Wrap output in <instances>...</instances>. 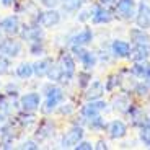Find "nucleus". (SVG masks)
<instances>
[{
	"label": "nucleus",
	"mask_w": 150,
	"mask_h": 150,
	"mask_svg": "<svg viewBox=\"0 0 150 150\" xmlns=\"http://www.w3.org/2000/svg\"><path fill=\"white\" fill-rule=\"evenodd\" d=\"M39 106H41V95L36 91H30V93H25L20 96V108L23 111L34 112L39 109Z\"/></svg>",
	"instance_id": "nucleus-7"
},
{
	"label": "nucleus",
	"mask_w": 150,
	"mask_h": 150,
	"mask_svg": "<svg viewBox=\"0 0 150 150\" xmlns=\"http://www.w3.org/2000/svg\"><path fill=\"white\" fill-rule=\"evenodd\" d=\"M10 70H11L10 57L4 56V54H0V75H7Z\"/></svg>",
	"instance_id": "nucleus-29"
},
{
	"label": "nucleus",
	"mask_w": 150,
	"mask_h": 150,
	"mask_svg": "<svg viewBox=\"0 0 150 150\" xmlns=\"http://www.w3.org/2000/svg\"><path fill=\"white\" fill-rule=\"evenodd\" d=\"M111 51L116 57H129L131 56V44L122 39H116L111 44Z\"/></svg>",
	"instance_id": "nucleus-17"
},
{
	"label": "nucleus",
	"mask_w": 150,
	"mask_h": 150,
	"mask_svg": "<svg viewBox=\"0 0 150 150\" xmlns=\"http://www.w3.org/2000/svg\"><path fill=\"white\" fill-rule=\"evenodd\" d=\"M90 11H91V21H93L95 25H105V23H109L112 20L111 10H108V8L101 4L95 5Z\"/></svg>",
	"instance_id": "nucleus-10"
},
{
	"label": "nucleus",
	"mask_w": 150,
	"mask_h": 150,
	"mask_svg": "<svg viewBox=\"0 0 150 150\" xmlns=\"http://www.w3.org/2000/svg\"><path fill=\"white\" fill-rule=\"evenodd\" d=\"M8 122H10V121L7 119V114H4V112H0V132H2V129H4Z\"/></svg>",
	"instance_id": "nucleus-39"
},
{
	"label": "nucleus",
	"mask_w": 150,
	"mask_h": 150,
	"mask_svg": "<svg viewBox=\"0 0 150 150\" xmlns=\"http://www.w3.org/2000/svg\"><path fill=\"white\" fill-rule=\"evenodd\" d=\"M44 41H36L30 44V52L31 56H42L44 54Z\"/></svg>",
	"instance_id": "nucleus-30"
},
{
	"label": "nucleus",
	"mask_w": 150,
	"mask_h": 150,
	"mask_svg": "<svg viewBox=\"0 0 150 150\" xmlns=\"http://www.w3.org/2000/svg\"><path fill=\"white\" fill-rule=\"evenodd\" d=\"M100 4H101V5H106V7H109V5H114V7H116L117 0H100Z\"/></svg>",
	"instance_id": "nucleus-41"
},
{
	"label": "nucleus",
	"mask_w": 150,
	"mask_h": 150,
	"mask_svg": "<svg viewBox=\"0 0 150 150\" xmlns=\"http://www.w3.org/2000/svg\"><path fill=\"white\" fill-rule=\"evenodd\" d=\"M75 111V108H74V105H70V103H67V105H60V106H57V112L59 114H62V116H69V114H72V112Z\"/></svg>",
	"instance_id": "nucleus-34"
},
{
	"label": "nucleus",
	"mask_w": 150,
	"mask_h": 150,
	"mask_svg": "<svg viewBox=\"0 0 150 150\" xmlns=\"http://www.w3.org/2000/svg\"><path fill=\"white\" fill-rule=\"evenodd\" d=\"M91 39H93L91 28H83L75 36H72L70 41H72V46H86L88 42H91Z\"/></svg>",
	"instance_id": "nucleus-16"
},
{
	"label": "nucleus",
	"mask_w": 150,
	"mask_h": 150,
	"mask_svg": "<svg viewBox=\"0 0 150 150\" xmlns=\"http://www.w3.org/2000/svg\"><path fill=\"white\" fill-rule=\"evenodd\" d=\"M135 23H137V26L142 28V30L150 28V7L147 4H144V2L139 5V8H137Z\"/></svg>",
	"instance_id": "nucleus-12"
},
{
	"label": "nucleus",
	"mask_w": 150,
	"mask_h": 150,
	"mask_svg": "<svg viewBox=\"0 0 150 150\" xmlns=\"http://www.w3.org/2000/svg\"><path fill=\"white\" fill-rule=\"evenodd\" d=\"M88 18H91V11L90 10H83L82 13H80V16H79L80 21H86Z\"/></svg>",
	"instance_id": "nucleus-40"
},
{
	"label": "nucleus",
	"mask_w": 150,
	"mask_h": 150,
	"mask_svg": "<svg viewBox=\"0 0 150 150\" xmlns=\"http://www.w3.org/2000/svg\"><path fill=\"white\" fill-rule=\"evenodd\" d=\"M88 127L93 129V131H101V129L106 127V124H105V121H103V117L98 114V116L88 117Z\"/></svg>",
	"instance_id": "nucleus-26"
},
{
	"label": "nucleus",
	"mask_w": 150,
	"mask_h": 150,
	"mask_svg": "<svg viewBox=\"0 0 150 150\" xmlns=\"http://www.w3.org/2000/svg\"><path fill=\"white\" fill-rule=\"evenodd\" d=\"M41 4L44 5L46 8H54L56 5L60 4V0H41Z\"/></svg>",
	"instance_id": "nucleus-38"
},
{
	"label": "nucleus",
	"mask_w": 150,
	"mask_h": 150,
	"mask_svg": "<svg viewBox=\"0 0 150 150\" xmlns=\"http://www.w3.org/2000/svg\"><path fill=\"white\" fill-rule=\"evenodd\" d=\"M131 108V101L127 100V96H117L114 100V109H119V111H127Z\"/></svg>",
	"instance_id": "nucleus-28"
},
{
	"label": "nucleus",
	"mask_w": 150,
	"mask_h": 150,
	"mask_svg": "<svg viewBox=\"0 0 150 150\" xmlns=\"http://www.w3.org/2000/svg\"><path fill=\"white\" fill-rule=\"evenodd\" d=\"M52 64V60L49 59V57H44V59H39L38 62L33 64V72L36 75L38 79H44L47 77V72H49V67Z\"/></svg>",
	"instance_id": "nucleus-19"
},
{
	"label": "nucleus",
	"mask_w": 150,
	"mask_h": 150,
	"mask_svg": "<svg viewBox=\"0 0 150 150\" xmlns=\"http://www.w3.org/2000/svg\"><path fill=\"white\" fill-rule=\"evenodd\" d=\"M134 8H135V0H117L116 4V11L122 18H132L135 15Z\"/></svg>",
	"instance_id": "nucleus-15"
},
{
	"label": "nucleus",
	"mask_w": 150,
	"mask_h": 150,
	"mask_svg": "<svg viewBox=\"0 0 150 150\" xmlns=\"http://www.w3.org/2000/svg\"><path fill=\"white\" fill-rule=\"evenodd\" d=\"M135 93L139 95V96H145L149 93V85L147 83H139V85L135 86Z\"/></svg>",
	"instance_id": "nucleus-36"
},
{
	"label": "nucleus",
	"mask_w": 150,
	"mask_h": 150,
	"mask_svg": "<svg viewBox=\"0 0 150 150\" xmlns=\"http://www.w3.org/2000/svg\"><path fill=\"white\" fill-rule=\"evenodd\" d=\"M0 4L4 5V7H11V5L15 4V0H0Z\"/></svg>",
	"instance_id": "nucleus-43"
},
{
	"label": "nucleus",
	"mask_w": 150,
	"mask_h": 150,
	"mask_svg": "<svg viewBox=\"0 0 150 150\" xmlns=\"http://www.w3.org/2000/svg\"><path fill=\"white\" fill-rule=\"evenodd\" d=\"M23 51V44L18 39H13V38H7V39H2L0 42V54H4L7 57H16L20 56Z\"/></svg>",
	"instance_id": "nucleus-8"
},
{
	"label": "nucleus",
	"mask_w": 150,
	"mask_h": 150,
	"mask_svg": "<svg viewBox=\"0 0 150 150\" xmlns=\"http://www.w3.org/2000/svg\"><path fill=\"white\" fill-rule=\"evenodd\" d=\"M75 149H77V150H91V149H93V145H91L90 142H86V140L82 139L77 145H75Z\"/></svg>",
	"instance_id": "nucleus-37"
},
{
	"label": "nucleus",
	"mask_w": 150,
	"mask_h": 150,
	"mask_svg": "<svg viewBox=\"0 0 150 150\" xmlns=\"http://www.w3.org/2000/svg\"><path fill=\"white\" fill-rule=\"evenodd\" d=\"M129 36H131L132 42H135V44H149L150 42V34L145 33V30H142V28H134V30H131Z\"/></svg>",
	"instance_id": "nucleus-21"
},
{
	"label": "nucleus",
	"mask_w": 150,
	"mask_h": 150,
	"mask_svg": "<svg viewBox=\"0 0 150 150\" xmlns=\"http://www.w3.org/2000/svg\"><path fill=\"white\" fill-rule=\"evenodd\" d=\"M131 72L135 75V77H139V79H144L147 80L150 77V64H147V62H137V64H134V67L131 69Z\"/></svg>",
	"instance_id": "nucleus-22"
},
{
	"label": "nucleus",
	"mask_w": 150,
	"mask_h": 150,
	"mask_svg": "<svg viewBox=\"0 0 150 150\" xmlns=\"http://www.w3.org/2000/svg\"><path fill=\"white\" fill-rule=\"evenodd\" d=\"M42 93L46 95V101H44V106H42V112L44 114H49L54 109H57V106L64 101V98H65V91L60 86L54 85L52 82L46 83L42 86Z\"/></svg>",
	"instance_id": "nucleus-1"
},
{
	"label": "nucleus",
	"mask_w": 150,
	"mask_h": 150,
	"mask_svg": "<svg viewBox=\"0 0 150 150\" xmlns=\"http://www.w3.org/2000/svg\"><path fill=\"white\" fill-rule=\"evenodd\" d=\"M83 139V129L80 126H74L72 129H69L62 139H60V147L62 149H75V145Z\"/></svg>",
	"instance_id": "nucleus-5"
},
{
	"label": "nucleus",
	"mask_w": 150,
	"mask_h": 150,
	"mask_svg": "<svg viewBox=\"0 0 150 150\" xmlns=\"http://www.w3.org/2000/svg\"><path fill=\"white\" fill-rule=\"evenodd\" d=\"M20 149H31V150H36V149H39V142H38L36 139L25 140V142H21V145H20Z\"/></svg>",
	"instance_id": "nucleus-35"
},
{
	"label": "nucleus",
	"mask_w": 150,
	"mask_h": 150,
	"mask_svg": "<svg viewBox=\"0 0 150 150\" xmlns=\"http://www.w3.org/2000/svg\"><path fill=\"white\" fill-rule=\"evenodd\" d=\"M2 39H4V33H2V30H0V42H2Z\"/></svg>",
	"instance_id": "nucleus-44"
},
{
	"label": "nucleus",
	"mask_w": 150,
	"mask_h": 150,
	"mask_svg": "<svg viewBox=\"0 0 150 150\" xmlns=\"http://www.w3.org/2000/svg\"><path fill=\"white\" fill-rule=\"evenodd\" d=\"M34 23H38L41 28L47 30V28H52L56 25L60 23V13L54 8H47L44 11H39L36 13V18H34Z\"/></svg>",
	"instance_id": "nucleus-2"
},
{
	"label": "nucleus",
	"mask_w": 150,
	"mask_h": 150,
	"mask_svg": "<svg viewBox=\"0 0 150 150\" xmlns=\"http://www.w3.org/2000/svg\"><path fill=\"white\" fill-rule=\"evenodd\" d=\"M0 30L7 36H16L20 34L21 30V21H20L18 15H8L0 20Z\"/></svg>",
	"instance_id": "nucleus-4"
},
{
	"label": "nucleus",
	"mask_w": 150,
	"mask_h": 150,
	"mask_svg": "<svg viewBox=\"0 0 150 150\" xmlns=\"http://www.w3.org/2000/svg\"><path fill=\"white\" fill-rule=\"evenodd\" d=\"M72 52L79 57L80 64H82L86 70H90V69H93L95 65H96V60H98L96 54L91 52V51H86L83 46H72Z\"/></svg>",
	"instance_id": "nucleus-6"
},
{
	"label": "nucleus",
	"mask_w": 150,
	"mask_h": 150,
	"mask_svg": "<svg viewBox=\"0 0 150 150\" xmlns=\"http://www.w3.org/2000/svg\"><path fill=\"white\" fill-rule=\"evenodd\" d=\"M18 124L21 127H31L33 124H36V116H34L33 112H28V111H23V114H20L16 117Z\"/></svg>",
	"instance_id": "nucleus-24"
},
{
	"label": "nucleus",
	"mask_w": 150,
	"mask_h": 150,
	"mask_svg": "<svg viewBox=\"0 0 150 150\" xmlns=\"http://www.w3.org/2000/svg\"><path fill=\"white\" fill-rule=\"evenodd\" d=\"M15 74H16V77H18V79H21V80L31 79V77L34 75L33 64H30V62H21V64L15 69Z\"/></svg>",
	"instance_id": "nucleus-23"
},
{
	"label": "nucleus",
	"mask_w": 150,
	"mask_h": 150,
	"mask_svg": "<svg viewBox=\"0 0 150 150\" xmlns=\"http://www.w3.org/2000/svg\"><path fill=\"white\" fill-rule=\"evenodd\" d=\"M147 80H150V77H149V79H147Z\"/></svg>",
	"instance_id": "nucleus-45"
},
{
	"label": "nucleus",
	"mask_w": 150,
	"mask_h": 150,
	"mask_svg": "<svg viewBox=\"0 0 150 150\" xmlns=\"http://www.w3.org/2000/svg\"><path fill=\"white\" fill-rule=\"evenodd\" d=\"M131 54H132V59H134L135 62L147 60L150 57V42L149 44H135L134 51L131 49Z\"/></svg>",
	"instance_id": "nucleus-20"
},
{
	"label": "nucleus",
	"mask_w": 150,
	"mask_h": 150,
	"mask_svg": "<svg viewBox=\"0 0 150 150\" xmlns=\"http://www.w3.org/2000/svg\"><path fill=\"white\" fill-rule=\"evenodd\" d=\"M90 80H91V74L88 70L79 72V86L80 88H86V86L90 85Z\"/></svg>",
	"instance_id": "nucleus-31"
},
{
	"label": "nucleus",
	"mask_w": 150,
	"mask_h": 150,
	"mask_svg": "<svg viewBox=\"0 0 150 150\" xmlns=\"http://www.w3.org/2000/svg\"><path fill=\"white\" fill-rule=\"evenodd\" d=\"M42 30L44 28H41L38 23H33V25H28V26L21 28L20 34H21L23 41H26L28 44H31V42H36V41H42V38H44Z\"/></svg>",
	"instance_id": "nucleus-9"
},
{
	"label": "nucleus",
	"mask_w": 150,
	"mask_h": 150,
	"mask_svg": "<svg viewBox=\"0 0 150 150\" xmlns=\"http://www.w3.org/2000/svg\"><path fill=\"white\" fill-rule=\"evenodd\" d=\"M47 79L51 82H60V79H62V69H60L59 62H52L51 64L49 72H47Z\"/></svg>",
	"instance_id": "nucleus-25"
},
{
	"label": "nucleus",
	"mask_w": 150,
	"mask_h": 150,
	"mask_svg": "<svg viewBox=\"0 0 150 150\" xmlns=\"http://www.w3.org/2000/svg\"><path fill=\"white\" fill-rule=\"evenodd\" d=\"M140 140H142L147 147H150V124L142 126V129H140Z\"/></svg>",
	"instance_id": "nucleus-32"
},
{
	"label": "nucleus",
	"mask_w": 150,
	"mask_h": 150,
	"mask_svg": "<svg viewBox=\"0 0 150 150\" xmlns=\"http://www.w3.org/2000/svg\"><path fill=\"white\" fill-rule=\"evenodd\" d=\"M105 93V85L101 82H93L88 85L86 88V93H85V98L88 101H93V100H100Z\"/></svg>",
	"instance_id": "nucleus-18"
},
{
	"label": "nucleus",
	"mask_w": 150,
	"mask_h": 150,
	"mask_svg": "<svg viewBox=\"0 0 150 150\" xmlns=\"http://www.w3.org/2000/svg\"><path fill=\"white\" fill-rule=\"evenodd\" d=\"M93 149H100V150H103V149H108V145H106V142H103V140H100V142L96 144V147H93Z\"/></svg>",
	"instance_id": "nucleus-42"
},
{
	"label": "nucleus",
	"mask_w": 150,
	"mask_h": 150,
	"mask_svg": "<svg viewBox=\"0 0 150 150\" xmlns=\"http://www.w3.org/2000/svg\"><path fill=\"white\" fill-rule=\"evenodd\" d=\"M60 4H62V8L65 11H77L82 7L83 0H60Z\"/></svg>",
	"instance_id": "nucleus-27"
},
{
	"label": "nucleus",
	"mask_w": 150,
	"mask_h": 150,
	"mask_svg": "<svg viewBox=\"0 0 150 150\" xmlns=\"http://www.w3.org/2000/svg\"><path fill=\"white\" fill-rule=\"evenodd\" d=\"M106 131H108L109 137L111 139H122L124 135L127 134V127L122 121H111V122L106 126Z\"/></svg>",
	"instance_id": "nucleus-14"
},
{
	"label": "nucleus",
	"mask_w": 150,
	"mask_h": 150,
	"mask_svg": "<svg viewBox=\"0 0 150 150\" xmlns=\"http://www.w3.org/2000/svg\"><path fill=\"white\" fill-rule=\"evenodd\" d=\"M54 129H56V126H54L52 121L51 119H42L36 127V140L41 142V140L51 139V137L54 135Z\"/></svg>",
	"instance_id": "nucleus-11"
},
{
	"label": "nucleus",
	"mask_w": 150,
	"mask_h": 150,
	"mask_svg": "<svg viewBox=\"0 0 150 150\" xmlns=\"http://www.w3.org/2000/svg\"><path fill=\"white\" fill-rule=\"evenodd\" d=\"M116 85H119V77H117V75H109L108 82H106L105 90H106V91H112L114 88H116Z\"/></svg>",
	"instance_id": "nucleus-33"
},
{
	"label": "nucleus",
	"mask_w": 150,
	"mask_h": 150,
	"mask_svg": "<svg viewBox=\"0 0 150 150\" xmlns=\"http://www.w3.org/2000/svg\"><path fill=\"white\" fill-rule=\"evenodd\" d=\"M106 108V103L101 101V100H93V101H88L85 106L82 108V116L83 117H93V116H98L103 109Z\"/></svg>",
	"instance_id": "nucleus-13"
},
{
	"label": "nucleus",
	"mask_w": 150,
	"mask_h": 150,
	"mask_svg": "<svg viewBox=\"0 0 150 150\" xmlns=\"http://www.w3.org/2000/svg\"><path fill=\"white\" fill-rule=\"evenodd\" d=\"M59 65L62 69V79H60V82L69 83L75 75V60L72 57V54H69V52L62 54L59 59Z\"/></svg>",
	"instance_id": "nucleus-3"
}]
</instances>
